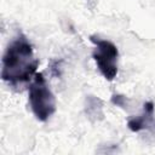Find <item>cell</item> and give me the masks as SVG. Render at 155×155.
Returning <instances> with one entry per match:
<instances>
[{
	"instance_id": "obj_1",
	"label": "cell",
	"mask_w": 155,
	"mask_h": 155,
	"mask_svg": "<svg viewBox=\"0 0 155 155\" xmlns=\"http://www.w3.org/2000/svg\"><path fill=\"white\" fill-rule=\"evenodd\" d=\"M39 59L34 56V50L28 39L19 34L6 47L2 56L1 78L12 87H18L36 74Z\"/></svg>"
},
{
	"instance_id": "obj_2",
	"label": "cell",
	"mask_w": 155,
	"mask_h": 155,
	"mask_svg": "<svg viewBox=\"0 0 155 155\" xmlns=\"http://www.w3.org/2000/svg\"><path fill=\"white\" fill-rule=\"evenodd\" d=\"M29 105L39 121H47L56 111V99L44 75L36 73L28 90Z\"/></svg>"
},
{
	"instance_id": "obj_3",
	"label": "cell",
	"mask_w": 155,
	"mask_h": 155,
	"mask_svg": "<svg viewBox=\"0 0 155 155\" xmlns=\"http://www.w3.org/2000/svg\"><path fill=\"white\" fill-rule=\"evenodd\" d=\"M90 40L91 42L94 44L92 57L96 62L99 73L108 81L114 80L117 74V58H119L117 47L111 41L99 39L94 35L90 36Z\"/></svg>"
},
{
	"instance_id": "obj_4",
	"label": "cell",
	"mask_w": 155,
	"mask_h": 155,
	"mask_svg": "<svg viewBox=\"0 0 155 155\" xmlns=\"http://www.w3.org/2000/svg\"><path fill=\"white\" fill-rule=\"evenodd\" d=\"M154 115V103L153 102H147L143 108V113L138 116L131 117L127 121V126L131 131L133 132H139L149 126V124L153 120Z\"/></svg>"
}]
</instances>
